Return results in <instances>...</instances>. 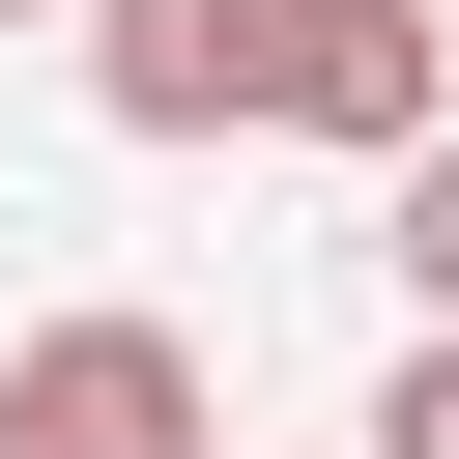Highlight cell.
Instances as JSON below:
<instances>
[{
  "mask_svg": "<svg viewBox=\"0 0 459 459\" xmlns=\"http://www.w3.org/2000/svg\"><path fill=\"white\" fill-rule=\"evenodd\" d=\"M0 459H230V373L172 316H29L0 344Z\"/></svg>",
  "mask_w": 459,
  "mask_h": 459,
  "instance_id": "6da1fadb",
  "label": "cell"
},
{
  "mask_svg": "<svg viewBox=\"0 0 459 459\" xmlns=\"http://www.w3.org/2000/svg\"><path fill=\"white\" fill-rule=\"evenodd\" d=\"M287 143L430 172V143H459V29H430V0H287Z\"/></svg>",
  "mask_w": 459,
  "mask_h": 459,
  "instance_id": "7a4b0ae2",
  "label": "cell"
},
{
  "mask_svg": "<svg viewBox=\"0 0 459 459\" xmlns=\"http://www.w3.org/2000/svg\"><path fill=\"white\" fill-rule=\"evenodd\" d=\"M86 86H115V143H258L287 115V0H86Z\"/></svg>",
  "mask_w": 459,
  "mask_h": 459,
  "instance_id": "3957f363",
  "label": "cell"
},
{
  "mask_svg": "<svg viewBox=\"0 0 459 459\" xmlns=\"http://www.w3.org/2000/svg\"><path fill=\"white\" fill-rule=\"evenodd\" d=\"M373 258H402V287H430V344H459V143H430V172H373Z\"/></svg>",
  "mask_w": 459,
  "mask_h": 459,
  "instance_id": "277c9868",
  "label": "cell"
},
{
  "mask_svg": "<svg viewBox=\"0 0 459 459\" xmlns=\"http://www.w3.org/2000/svg\"><path fill=\"white\" fill-rule=\"evenodd\" d=\"M373 459H459V344H402V373H373Z\"/></svg>",
  "mask_w": 459,
  "mask_h": 459,
  "instance_id": "5b68a950",
  "label": "cell"
},
{
  "mask_svg": "<svg viewBox=\"0 0 459 459\" xmlns=\"http://www.w3.org/2000/svg\"><path fill=\"white\" fill-rule=\"evenodd\" d=\"M0 29H86V0H0Z\"/></svg>",
  "mask_w": 459,
  "mask_h": 459,
  "instance_id": "8992f818",
  "label": "cell"
},
{
  "mask_svg": "<svg viewBox=\"0 0 459 459\" xmlns=\"http://www.w3.org/2000/svg\"><path fill=\"white\" fill-rule=\"evenodd\" d=\"M430 29H459V0H430Z\"/></svg>",
  "mask_w": 459,
  "mask_h": 459,
  "instance_id": "52a82bcc",
  "label": "cell"
}]
</instances>
